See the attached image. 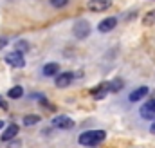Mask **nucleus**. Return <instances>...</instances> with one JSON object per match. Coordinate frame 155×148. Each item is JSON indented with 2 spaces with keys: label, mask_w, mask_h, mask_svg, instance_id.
I'll return each instance as SVG.
<instances>
[{
  "label": "nucleus",
  "mask_w": 155,
  "mask_h": 148,
  "mask_svg": "<svg viewBox=\"0 0 155 148\" xmlns=\"http://www.w3.org/2000/svg\"><path fill=\"white\" fill-rule=\"evenodd\" d=\"M107 139V132L105 130H87L81 132L78 137V143L81 146H96L99 143H103Z\"/></svg>",
  "instance_id": "nucleus-1"
},
{
  "label": "nucleus",
  "mask_w": 155,
  "mask_h": 148,
  "mask_svg": "<svg viewBox=\"0 0 155 148\" xmlns=\"http://www.w3.org/2000/svg\"><path fill=\"white\" fill-rule=\"evenodd\" d=\"M72 35H74L78 40H85V38L90 35V24H88L85 18L78 20L76 24L72 25Z\"/></svg>",
  "instance_id": "nucleus-2"
},
{
  "label": "nucleus",
  "mask_w": 155,
  "mask_h": 148,
  "mask_svg": "<svg viewBox=\"0 0 155 148\" xmlns=\"http://www.w3.org/2000/svg\"><path fill=\"white\" fill-rule=\"evenodd\" d=\"M5 63L7 65H11L13 69H22L24 65H25V60H24V54L22 52H18V51H13V52H9V54H5Z\"/></svg>",
  "instance_id": "nucleus-3"
},
{
  "label": "nucleus",
  "mask_w": 155,
  "mask_h": 148,
  "mask_svg": "<svg viewBox=\"0 0 155 148\" xmlns=\"http://www.w3.org/2000/svg\"><path fill=\"white\" fill-rule=\"evenodd\" d=\"M110 7H112V0H88L87 2V9L92 13H103Z\"/></svg>",
  "instance_id": "nucleus-4"
},
{
  "label": "nucleus",
  "mask_w": 155,
  "mask_h": 148,
  "mask_svg": "<svg viewBox=\"0 0 155 148\" xmlns=\"http://www.w3.org/2000/svg\"><path fill=\"white\" fill-rule=\"evenodd\" d=\"M52 126L60 128V130H69L74 126V121L69 116H56V117H52Z\"/></svg>",
  "instance_id": "nucleus-5"
},
{
  "label": "nucleus",
  "mask_w": 155,
  "mask_h": 148,
  "mask_svg": "<svg viewBox=\"0 0 155 148\" xmlns=\"http://www.w3.org/2000/svg\"><path fill=\"white\" fill-rule=\"evenodd\" d=\"M74 78H76V74H74V72H58V74H56L54 83H56V87L65 89V87H69V85L74 81Z\"/></svg>",
  "instance_id": "nucleus-6"
},
{
  "label": "nucleus",
  "mask_w": 155,
  "mask_h": 148,
  "mask_svg": "<svg viewBox=\"0 0 155 148\" xmlns=\"http://www.w3.org/2000/svg\"><path fill=\"white\" fill-rule=\"evenodd\" d=\"M139 114L143 119H155V98L146 101L141 109H139Z\"/></svg>",
  "instance_id": "nucleus-7"
},
{
  "label": "nucleus",
  "mask_w": 155,
  "mask_h": 148,
  "mask_svg": "<svg viewBox=\"0 0 155 148\" xmlns=\"http://www.w3.org/2000/svg\"><path fill=\"white\" fill-rule=\"evenodd\" d=\"M116 25H117V18L108 16V18H103V20L97 24V31H99V33H110V31H114Z\"/></svg>",
  "instance_id": "nucleus-8"
},
{
  "label": "nucleus",
  "mask_w": 155,
  "mask_h": 148,
  "mask_svg": "<svg viewBox=\"0 0 155 148\" xmlns=\"http://www.w3.org/2000/svg\"><path fill=\"white\" fill-rule=\"evenodd\" d=\"M148 92H150V89H148V87H139V89H135V90H132V92L128 94V101H130V103L143 101V98H146V96H148Z\"/></svg>",
  "instance_id": "nucleus-9"
},
{
  "label": "nucleus",
  "mask_w": 155,
  "mask_h": 148,
  "mask_svg": "<svg viewBox=\"0 0 155 148\" xmlns=\"http://www.w3.org/2000/svg\"><path fill=\"white\" fill-rule=\"evenodd\" d=\"M18 132H20V126H18L16 123H11L9 126H5V132L0 136V141H2V143H9L13 137H16Z\"/></svg>",
  "instance_id": "nucleus-10"
},
{
  "label": "nucleus",
  "mask_w": 155,
  "mask_h": 148,
  "mask_svg": "<svg viewBox=\"0 0 155 148\" xmlns=\"http://www.w3.org/2000/svg\"><path fill=\"white\" fill-rule=\"evenodd\" d=\"M108 92H110V89H108V81H103V83L96 85V87L90 90V94H92L96 99H101V98H105Z\"/></svg>",
  "instance_id": "nucleus-11"
},
{
  "label": "nucleus",
  "mask_w": 155,
  "mask_h": 148,
  "mask_svg": "<svg viewBox=\"0 0 155 148\" xmlns=\"http://www.w3.org/2000/svg\"><path fill=\"white\" fill-rule=\"evenodd\" d=\"M41 72H43V76H47V78L56 76V74L60 72V65H58V63H54V62L45 63V65H43V69H41Z\"/></svg>",
  "instance_id": "nucleus-12"
},
{
  "label": "nucleus",
  "mask_w": 155,
  "mask_h": 148,
  "mask_svg": "<svg viewBox=\"0 0 155 148\" xmlns=\"http://www.w3.org/2000/svg\"><path fill=\"white\" fill-rule=\"evenodd\" d=\"M143 25H146V27H153L155 25V9H150L148 13L143 15Z\"/></svg>",
  "instance_id": "nucleus-13"
},
{
  "label": "nucleus",
  "mask_w": 155,
  "mask_h": 148,
  "mask_svg": "<svg viewBox=\"0 0 155 148\" xmlns=\"http://www.w3.org/2000/svg\"><path fill=\"white\" fill-rule=\"evenodd\" d=\"M22 96H24V89L20 85H15L13 89L7 90V98H11V99H20Z\"/></svg>",
  "instance_id": "nucleus-14"
},
{
  "label": "nucleus",
  "mask_w": 155,
  "mask_h": 148,
  "mask_svg": "<svg viewBox=\"0 0 155 148\" xmlns=\"http://www.w3.org/2000/svg\"><path fill=\"white\" fill-rule=\"evenodd\" d=\"M40 121H41V117H40V116H36V114H29V116H25V117H24V125H25V126L38 125Z\"/></svg>",
  "instance_id": "nucleus-15"
},
{
  "label": "nucleus",
  "mask_w": 155,
  "mask_h": 148,
  "mask_svg": "<svg viewBox=\"0 0 155 148\" xmlns=\"http://www.w3.org/2000/svg\"><path fill=\"white\" fill-rule=\"evenodd\" d=\"M123 85H124V81H123L121 78H116L114 81H108V89H110V92H119V90L123 89Z\"/></svg>",
  "instance_id": "nucleus-16"
},
{
  "label": "nucleus",
  "mask_w": 155,
  "mask_h": 148,
  "mask_svg": "<svg viewBox=\"0 0 155 148\" xmlns=\"http://www.w3.org/2000/svg\"><path fill=\"white\" fill-rule=\"evenodd\" d=\"M15 51H18V52H27L29 51V43L25 42V40H18L16 43H15Z\"/></svg>",
  "instance_id": "nucleus-17"
},
{
  "label": "nucleus",
  "mask_w": 155,
  "mask_h": 148,
  "mask_svg": "<svg viewBox=\"0 0 155 148\" xmlns=\"http://www.w3.org/2000/svg\"><path fill=\"white\" fill-rule=\"evenodd\" d=\"M51 4H52L54 7H65V5L69 4V0H51Z\"/></svg>",
  "instance_id": "nucleus-18"
},
{
  "label": "nucleus",
  "mask_w": 155,
  "mask_h": 148,
  "mask_svg": "<svg viewBox=\"0 0 155 148\" xmlns=\"http://www.w3.org/2000/svg\"><path fill=\"white\" fill-rule=\"evenodd\" d=\"M7 42H9V40H7L5 36H0V51H2V49L7 45Z\"/></svg>",
  "instance_id": "nucleus-19"
},
{
  "label": "nucleus",
  "mask_w": 155,
  "mask_h": 148,
  "mask_svg": "<svg viewBox=\"0 0 155 148\" xmlns=\"http://www.w3.org/2000/svg\"><path fill=\"white\" fill-rule=\"evenodd\" d=\"M0 109H4V110L7 109V103L4 101V98H2V96H0Z\"/></svg>",
  "instance_id": "nucleus-20"
},
{
  "label": "nucleus",
  "mask_w": 155,
  "mask_h": 148,
  "mask_svg": "<svg viewBox=\"0 0 155 148\" xmlns=\"http://www.w3.org/2000/svg\"><path fill=\"white\" fill-rule=\"evenodd\" d=\"M150 132H152V134H155V121L152 123V126H150Z\"/></svg>",
  "instance_id": "nucleus-21"
},
{
  "label": "nucleus",
  "mask_w": 155,
  "mask_h": 148,
  "mask_svg": "<svg viewBox=\"0 0 155 148\" xmlns=\"http://www.w3.org/2000/svg\"><path fill=\"white\" fill-rule=\"evenodd\" d=\"M2 128H4V121H0V130H2Z\"/></svg>",
  "instance_id": "nucleus-22"
}]
</instances>
